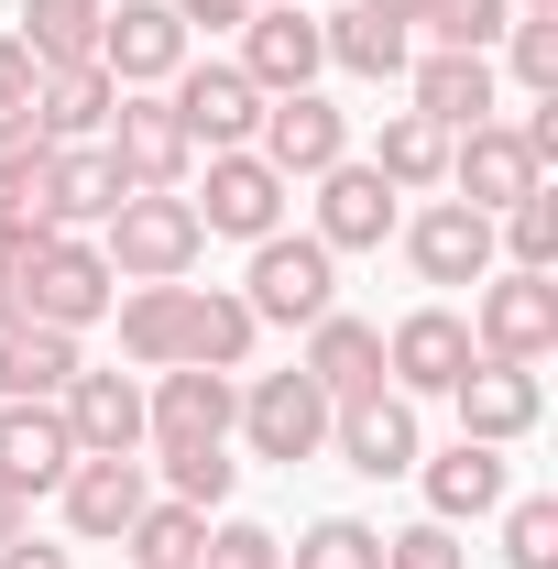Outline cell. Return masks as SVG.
<instances>
[{
    "mask_svg": "<svg viewBox=\"0 0 558 569\" xmlns=\"http://www.w3.org/2000/svg\"><path fill=\"white\" fill-rule=\"evenodd\" d=\"M99 67H110V88H165V77L187 67V22H176L165 0H110Z\"/></svg>",
    "mask_w": 558,
    "mask_h": 569,
    "instance_id": "obj_17",
    "label": "cell"
},
{
    "mask_svg": "<svg viewBox=\"0 0 558 569\" xmlns=\"http://www.w3.org/2000/svg\"><path fill=\"white\" fill-rule=\"evenodd\" d=\"M361 11H372V22H406V33H417V11H427V0H361Z\"/></svg>",
    "mask_w": 558,
    "mask_h": 569,
    "instance_id": "obj_48",
    "label": "cell"
},
{
    "mask_svg": "<svg viewBox=\"0 0 558 569\" xmlns=\"http://www.w3.org/2000/svg\"><path fill=\"white\" fill-rule=\"evenodd\" d=\"M417 482H427V515H438V526H471V515H504V493H515L504 449H482V438H460V449L417 460Z\"/></svg>",
    "mask_w": 558,
    "mask_h": 569,
    "instance_id": "obj_24",
    "label": "cell"
},
{
    "mask_svg": "<svg viewBox=\"0 0 558 569\" xmlns=\"http://www.w3.org/2000/svg\"><path fill=\"white\" fill-rule=\"evenodd\" d=\"M11 537H22V493H0V548H11Z\"/></svg>",
    "mask_w": 558,
    "mask_h": 569,
    "instance_id": "obj_49",
    "label": "cell"
},
{
    "mask_svg": "<svg viewBox=\"0 0 558 569\" xmlns=\"http://www.w3.org/2000/svg\"><path fill=\"white\" fill-rule=\"evenodd\" d=\"M307 187H318V241H329V252H383V241H395V187H383L361 153H340V164L307 176Z\"/></svg>",
    "mask_w": 558,
    "mask_h": 569,
    "instance_id": "obj_18",
    "label": "cell"
},
{
    "mask_svg": "<svg viewBox=\"0 0 558 569\" xmlns=\"http://www.w3.org/2000/svg\"><path fill=\"white\" fill-rule=\"evenodd\" d=\"M383 569H460V537L427 515V526H406V537H383Z\"/></svg>",
    "mask_w": 558,
    "mask_h": 569,
    "instance_id": "obj_43",
    "label": "cell"
},
{
    "mask_svg": "<svg viewBox=\"0 0 558 569\" xmlns=\"http://www.w3.org/2000/svg\"><path fill=\"white\" fill-rule=\"evenodd\" d=\"M241 307H252L263 329H318V318L340 307V252H329L318 230H275V241H252Z\"/></svg>",
    "mask_w": 558,
    "mask_h": 569,
    "instance_id": "obj_1",
    "label": "cell"
},
{
    "mask_svg": "<svg viewBox=\"0 0 558 569\" xmlns=\"http://www.w3.org/2000/svg\"><path fill=\"white\" fill-rule=\"evenodd\" d=\"M99 252H110L121 284H187V263L209 252V230H198V209L176 187H153V198H121L99 219Z\"/></svg>",
    "mask_w": 558,
    "mask_h": 569,
    "instance_id": "obj_2",
    "label": "cell"
},
{
    "mask_svg": "<svg viewBox=\"0 0 558 569\" xmlns=\"http://www.w3.org/2000/svg\"><path fill=\"white\" fill-rule=\"evenodd\" d=\"M318 44H329V67H350V77H372V88H395V77L417 67L406 56V22H372L361 0H350L340 22H318Z\"/></svg>",
    "mask_w": 558,
    "mask_h": 569,
    "instance_id": "obj_32",
    "label": "cell"
},
{
    "mask_svg": "<svg viewBox=\"0 0 558 569\" xmlns=\"http://www.w3.org/2000/svg\"><path fill=\"white\" fill-rule=\"evenodd\" d=\"M165 110L187 121V142H198V153H241V142L263 132V88L230 67V56H209V67L187 56V67L165 77Z\"/></svg>",
    "mask_w": 558,
    "mask_h": 569,
    "instance_id": "obj_7",
    "label": "cell"
},
{
    "mask_svg": "<svg viewBox=\"0 0 558 569\" xmlns=\"http://www.w3.org/2000/svg\"><path fill=\"white\" fill-rule=\"evenodd\" d=\"M241 438H252V460H318L329 449V395L307 383V372H263L252 395H241Z\"/></svg>",
    "mask_w": 558,
    "mask_h": 569,
    "instance_id": "obj_13",
    "label": "cell"
},
{
    "mask_svg": "<svg viewBox=\"0 0 558 569\" xmlns=\"http://www.w3.org/2000/svg\"><path fill=\"white\" fill-rule=\"evenodd\" d=\"M110 296H121V274H110V252L88 241V230H56L33 263H22V318H44V329H99L110 318Z\"/></svg>",
    "mask_w": 558,
    "mask_h": 569,
    "instance_id": "obj_3",
    "label": "cell"
},
{
    "mask_svg": "<svg viewBox=\"0 0 558 569\" xmlns=\"http://www.w3.org/2000/svg\"><path fill=\"white\" fill-rule=\"evenodd\" d=\"M504 569H558V503L504 493Z\"/></svg>",
    "mask_w": 558,
    "mask_h": 569,
    "instance_id": "obj_38",
    "label": "cell"
},
{
    "mask_svg": "<svg viewBox=\"0 0 558 569\" xmlns=\"http://www.w3.org/2000/svg\"><path fill=\"white\" fill-rule=\"evenodd\" d=\"M471 351H482V361H548L558 351V284L492 263L482 296H471Z\"/></svg>",
    "mask_w": 558,
    "mask_h": 569,
    "instance_id": "obj_4",
    "label": "cell"
},
{
    "mask_svg": "<svg viewBox=\"0 0 558 569\" xmlns=\"http://www.w3.org/2000/svg\"><path fill=\"white\" fill-rule=\"evenodd\" d=\"M198 569H285V537L275 526H252V515H230L198 537Z\"/></svg>",
    "mask_w": 558,
    "mask_h": 569,
    "instance_id": "obj_40",
    "label": "cell"
},
{
    "mask_svg": "<svg viewBox=\"0 0 558 569\" xmlns=\"http://www.w3.org/2000/svg\"><path fill=\"white\" fill-rule=\"evenodd\" d=\"M44 241H56V219L33 209V187H0V252H11V263H33Z\"/></svg>",
    "mask_w": 558,
    "mask_h": 569,
    "instance_id": "obj_41",
    "label": "cell"
},
{
    "mask_svg": "<svg viewBox=\"0 0 558 569\" xmlns=\"http://www.w3.org/2000/svg\"><path fill=\"white\" fill-rule=\"evenodd\" d=\"M504 22H515V0H427L417 11V33L438 44V56H492Z\"/></svg>",
    "mask_w": 558,
    "mask_h": 569,
    "instance_id": "obj_35",
    "label": "cell"
},
{
    "mask_svg": "<svg viewBox=\"0 0 558 569\" xmlns=\"http://www.w3.org/2000/svg\"><path fill=\"white\" fill-rule=\"evenodd\" d=\"M492 252H504L515 274H558V187H548V176H537L515 209L492 219Z\"/></svg>",
    "mask_w": 558,
    "mask_h": 569,
    "instance_id": "obj_33",
    "label": "cell"
},
{
    "mask_svg": "<svg viewBox=\"0 0 558 569\" xmlns=\"http://www.w3.org/2000/svg\"><path fill=\"white\" fill-rule=\"evenodd\" d=\"M33 56H22V33H0V110H33Z\"/></svg>",
    "mask_w": 558,
    "mask_h": 569,
    "instance_id": "obj_45",
    "label": "cell"
},
{
    "mask_svg": "<svg viewBox=\"0 0 558 569\" xmlns=\"http://www.w3.org/2000/svg\"><path fill=\"white\" fill-rule=\"evenodd\" d=\"M438 187H460V209L504 219L537 187V153L515 142V121H471V132H449V176H438Z\"/></svg>",
    "mask_w": 558,
    "mask_h": 569,
    "instance_id": "obj_15",
    "label": "cell"
},
{
    "mask_svg": "<svg viewBox=\"0 0 558 569\" xmlns=\"http://www.w3.org/2000/svg\"><path fill=\"white\" fill-rule=\"evenodd\" d=\"M165 11L187 22V44H198V33H241V22H252V0H165Z\"/></svg>",
    "mask_w": 558,
    "mask_h": 569,
    "instance_id": "obj_44",
    "label": "cell"
},
{
    "mask_svg": "<svg viewBox=\"0 0 558 569\" xmlns=\"http://www.w3.org/2000/svg\"><path fill=\"white\" fill-rule=\"evenodd\" d=\"M110 318H121V351L142 372H176L187 361V284H132V296H110Z\"/></svg>",
    "mask_w": 558,
    "mask_h": 569,
    "instance_id": "obj_29",
    "label": "cell"
},
{
    "mask_svg": "<svg viewBox=\"0 0 558 569\" xmlns=\"http://www.w3.org/2000/svg\"><path fill=\"white\" fill-rule=\"evenodd\" d=\"M471 361L482 351H471V318H460V307H406V318L383 329V383H395V395H449Z\"/></svg>",
    "mask_w": 558,
    "mask_h": 569,
    "instance_id": "obj_10",
    "label": "cell"
},
{
    "mask_svg": "<svg viewBox=\"0 0 558 569\" xmlns=\"http://www.w3.org/2000/svg\"><path fill=\"white\" fill-rule=\"evenodd\" d=\"M198 537H209V515L165 493V503H142V515H132L121 548H132V569H198Z\"/></svg>",
    "mask_w": 558,
    "mask_h": 569,
    "instance_id": "obj_34",
    "label": "cell"
},
{
    "mask_svg": "<svg viewBox=\"0 0 558 569\" xmlns=\"http://www.w3.org/2000/svg\"><path fill=\"white\" fill-rule=\"evenodd\" d=\"M329 449H340L361 482H406L427 460V438H417V395H350V406H329Z\"/></svg>",
    "mask_w": 558,
    "mask_h": 569,
    "instance_id": "obj_8",
    "label": "cell"
},
{
    "mask_svg": "<svg viewBox=\"0 0 558 569\" xmlns=\"http://www.w3.org/2000/svg\"><path fill=\"white\" fill-rule=\"evenodd\" d=\"M77 471V438H67V417L56 406H0V493H56Z\"/></svg>",
    "mask_w": 558,
    "mask_h": 569,
    "instance_id": "obj_23",
    "label": "cell"
},
{
    "mask_svg": "<svg viewBox=\"0 0 558 569\" xmlns=\"http://www.w3.org/2000/svg\"><path fill=\"white\" fill-rule=\"evenodd\" d=\"M449 406H460V438L515 449V438H537V417H548V383H537V361H471L449 383Z\"/></svg>",
    "mask_w": 558,
    "mask_h": 569,
    "instance_id": "obj_11",
    "label": "cell"
},
{
    "mask_svg": "<svg viewBox=\"0 0 558 569\" xmlns=\"http://www.w3.org/2000/svg\"><path fill=\"white\" fill-rule=\"evenodd\" d=\"M406 88H417L406 110H427L438 132H471V121H492V99H504L492 56H438V44H427L417 67H406Z\"/></svg>",
    "mask_w": 558,
    "mask_h": 569,
    "instance_id": "obj_25",
    "label": "cell"
},
{
    "mask_svg": "<svg viewBox=\"0 0 558 569\" xmlns=\"http://www.w3.org/2000/svg\"><path fill=\"white\" fill-rule=\"evenodd\" d=\"M44 153H56V142L33 132V110H0V187H33Z\"/></svg>",
    "mask_w": 558,
    "mask_h": 569,
    "instance_id": "obj_42",
    "label": "cell"
},
{
    "mask_svg": "<svg viewBox=\"0 0 558 569\" xmlns=\"http://www.w3.org/2000/svg\"><path fill=\"white\" fill-rule=\"evenodd\" d=\"M252 153L275 164L285 187H296V176H329V164L350 153V110H329L318 88H296V99H263V132H252Z\"/></svg>",
    "mask_w": 558,
    "mask_h": 569,
    "instance_id": "obj_16",
    "label": "cell"
},
{
    "mask_svg": "<svg viewBox=\"0 0 558 569\" xmlns=\"http://www.w3.org/2000/svg\"><path fill=\"white\" fill-rule=\"evenodd\" d=\"M77 361H88V351H77V329H44V318H11V329H0V406H56Z\"/></svg>",
    "mask_w": 558,
    "mask_h": 569,
    "instance_id": "obj_26",
    "label": "cell"
},
{
    "mask_svg": "<svg viewBox=\"0 0 558 569\" xmlns=\"http://www.w3.org/2000/svg\"><path fill=\"white\" fill-rule=\"evenodd\" d=\"M515 11H558V0H515Z\"/></svg>",
    "mask_w": 558,
    "mask_h": 569,
    "instance_id": "obj_50",
    "label": "cell"
},
{
    "mask_svg": "<svg viewBox=\"0 0 558 569\" xmlns=\"http://www.w3.org/2000/svg\"><path fill=\"white\" fill-rule=\"evenodd\" d=\"M230 67L252 77L263 99H296V88H318V67H329V44H318V11H307V0H275V11H252Z\"/></svg>",
    "mask_w": 558,
    "mask_h": 569,
    "instance_id": "obj_12",
    "label": "cell"
},
{
    "mask_svg": "<svg viewBox=\"0 0 558 569\" xmlns=\"http://www.w3.org/2000/svg\"><path fill=\"white\" fill-rule=\"evenodd\" d=\"M263 340V318L241 307V284H187V361L198 372H241Z\"/></svg>",
    "mask_w": 558,
    "mask_h": 569,
    "instance_id": "obj_28",
    "label": "cell"
},
{
    "mask_svg": "<svg viewBox=\"0 0 558 569\" xmlns=\"http://www.w3.org/2000/svg\"><path fill=\"white\" fill-rule=\"evenodd\" d=\"M11 318H22V263L0 252V329H11Z\"/></svg>",
    "mask_w": 558,
    "mask_h": 569,
    "instance_id": "obj_47",
    "label": "cell"
},
{
    "mask_svg": "<svg viewBox=\"0 0 558 569\" xmlns=\"http://www.w3.org/2000/svg\"><path fill=\"white\" fill-rule=\"evenodd\" d=\"M329 406H350V395H383V329L372 318H350V307H329L318 329H307V361H296Z\"/></svg>",
    "mask_w": 558,
    "mask_h": 569,
    "instance_id": "obj_22",
    "label": "cell"
},
{
    "mask_svg": "<svg viewBox=\"0 0 558 569\" xmlns=\"http://www.w3.org/2000/svg\"><path fill=\"white\" fill-rule=\"evenodd\" d=\"M121 198H132V187H121V164H110L99 142H56L44 176H33V209L56 219V230H99Z\"/></svg>",
    "mask_w": 558,
    "mask_h": 569,
    "instance_id": "obj_20",
    "label": "cell"
},
{
    "mask_svg": "<svg viewBox=\"0 0 558 569\" xmlns=\"http://www.w3.org/2000/svg\"><path fill=\"white\" fill-rule=\"evenodd\" d=\"M153 460H165L176 503H198V515H209V503H230V482H241V460H230V449H153Z\"/></svg>",
    "mask_w": 558,
    "mask_h": 569,
    "instance_id": "obj_39",
    "label": "cell"
},
{
    "mask_svg": "<svg viewBox=\"0 0 558 569\" xmlns=\"http://www.w3.org/2000/svg\"><path fill=\"white\" fill-rule=\"evenodd\" d=\"M0 569H67V548H56V537H33V526H22V537H11V548H0Z\"/></svg>",
    "mask_w": 558,
    "mask_h": 569,
    "instance_id": "obj_46",
    "label": "cell"
},
{
    "mask_svg": "<svg viewBox=\"0 0 558 569\" xmlns=\"http://www.w3.org/2000/svg\"><path fill=\"white\" fill-rule=\"evenodd\" d=\"M504 67L526 99H558V11H526V22H504Z\"/></svg>",
    "mask_w": 558,
    "mask_h": 569,
    "instance_id": "obj_37",
    "label": "cell"
},
{
    "mask_svg": "<svg viewBox=\"0 0 558 569\" xmlns=\"http://www.w3.org/2000/svg\"><path fill=\"white\" fill-rule=\"evenodd\" d=\"M285 569H383V537H372L361 515H318V526L285 548Z\"/></svg>",
    "mask_w": 558,
    "mask_h": 569,
    "instance_id": "obj_36",
    "label": "cell"
},
{
    "mask_svg": "<svg viewBox=\"0 0 558 569\" xmlns=\"http://www.w3.org/2000/svg\"><path fill=\"white\" fill-rule=\"evenodd\" d=\"M56 503H67V526L88 537V548H121L132 515L153 503V482H142V460H77L67 482H56Z\"/></svg>",
    "mask_w": 558,
    "mask_h": 569,
    "instance_id": "obj_21",
    "label": "cell"
},
{
    "mask_svg": "<svg viewBox=\"0 0 558 569\" xmlns=\"http://www.w3.org/2000/svg\"><path fill=\"white\" fill-rule=\"evenodd\" d=\"M110 110H121L110 67H44V77H33V132H44V142H99Z\"/></svg>",
    "mask_w": 558,
    "mask_h": 569,
    "instance_id": "obj_27",
    "label": "cell"
},
{
    "mask_svg": "<svg viewBox=\"0 0 558 569\" xmlns=\"http://www.w3.org/2000/svg\"><path fill=\"white\" fill-rule=\"evenodd\" d=\"M99 22H110V0H22V56L33 67H99Z\"/></svg>",
    "mask_w": 558,
    "mask_h": 569,
    "instance_id": "obj_30",
    "label": "cell"
},
{
    "mask_svg": "<svg viewBox=\"0 0 558 569\" xmlns=\"http://www.w3.org/2000/svg\"><path fill=\"white\" fill-rule=\"evenodd\" d=\"M285 198H296V187L241 142V153H209V198H187V209H198L209 241H275V230H285Z\"/></svg>",
    "mask_w": 558,
    "mask_h": 569,
    "instance_id": "obj_9",
    "label": "cell"
},
{
    "mask_svg": "<svg viewBox=\"0 0 558 569\" xmlns=\"http://www.w3.org/2000/svg\"><path fill=\"white\" fill-rule=\"evenodd\" d=\"M406 263H417L427 284H482L504 252H492V219H482V209L438 198V209H417V219H406Z\"/></svg>",
    "mask_w": 558,
    "mask_h": 569,
    "instance_id": "obj_19",
    "label": "cell"
},
{
    "mask_svg": "<svg viewBox=\"0 0 558 569\" xmlns=\"http://www.w3.org/2000/svg\"><path fill=\"white\" fill-rule=\"evenodd\" d=\"M99 153L121 164V187H132V198H153V187H187V164H198L187 121L165 110V88H121V110H110Z\"/></svg>",
    "mask_w": 558,
    "mask_h": 569,
    "instance_id": "obj_6",
    "label": "cell"
},
{
    "mask_svg": "<svg viewBox=\"0 0 558 569\" xmlns=\"http://www.w3.org/2000/svg\"><path fill=\"white\" fill-rule=\"evenodd\" d=\"M361 164H372L395 198H417V187H438V176H449V132H438L427 110H395V121H383V142H372Z\"/></svg>",
    "mask_w": 558,
    "mask_h": 569,
    "instance_id": "obj_31",
    "label": "cell"
},
{
    "mask_svg": "<svg viewBox=\"0 0 558 569\" xmlns=\"http://www.w3.org/2000/svg\"><path fill=\"white\" fill-rule=\"evenodd\" d=\"M252 11H275V0H252Z\"/></svg>",
    "mask_w": 558,
    "mask_h": 569,
    "instance_id": "obj_51",
    "label": "cell"
},
{
    "mask_svg": "<svg viewBox=\"0 0 558 569\" xmlns=\"http://www.w3.org/2000/svg\"><path fill=\"white\" fill-rule=\"evenodd\" d=\"M56 417H67L77 460H142V383L132 372H88V361H77L67 395H56Z\"/></svg>",
    "mask_w": 558,
    "mask_h": 569,
    "instance_id": "obj_14",
    "label": "cell"
},
{
    "mask_svg": "<svg viewBox=\"0 0 558 569\" xmlns=\"http://www.w3.org/2000/svg\"><path fill=\"white\" fill-rule=\"evenodd\" d=\"M230 427H241V383H230V372H198V361L153 372V395H142V449H230Z\"/></svg>",
    "mask_w": 558,
    "mask_h": 569,
    "instance_id": "obj_5",
    "label": "cell"
}]
</instances>
